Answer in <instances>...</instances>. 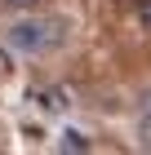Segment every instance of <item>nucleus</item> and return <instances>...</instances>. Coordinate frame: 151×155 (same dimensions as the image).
<instances>
[{"mask_svg": "<svg viewBox=\"0 0 151 155\" xmlns=\"http://www.w3.org/2000/svg\"><path fill=\"white\" fill-rule=\"evenodd\" d=\"M138 22L151 31V0H142V5H138Z\"/></svg>", "mask_w": 151, "mask_h": 155, "instance_id": "nucleus-5", "label": "nucleus"}, {"mask_svg": "<svg viewBox=\"0 0 151 155\" xmlns=\"http://www.w3.org/2000/svg\"><path fill=\"white\" fill-rule=\"evenodd\" d=\"M62 40L58 22H49V18H18V22L5 31V45L18 53V58H40L49 49Z\"/></svg>", "mask_w": 151, "mask_h": 155, "instance_id": "nucleus-1", "label": "nucleus"}, {"mask_svg": "<svg viewBox=\"0 0 151 155\" xmlns=\"http://www.w3.org/2000/svg\"><path fill=\"white\" fill-rule=\"evenodd\" d=\"M138 137L142 146H151V84L138 93Z\"/></svg>", "mask_w": 151, "mask_h": 155, "instance_id": "nucleus-2", "label": "nucleus"}, {"mask_svg": "<svg viewBox=\"0 0 151 155\" xmlns=\"http://www.w3.org/2000/svg\"><path fill=\"white\" fill-rule=\"evenodd\" d=\"M58 146H62V151H80V155H84V151H89V137H84L80 129H62V133H58Z\"/></svg>", "mask_w": 151, "mask_h": 155, "instance_id": "nucleus-3", "label": "nucleus"}, {"mask_svg": "<svg viewBox=\"0 0 151 155\" xmlns=\"http://www.w3.org/2000/svg\"><path fill=\"white\" fill-rule=\"evenodd\" d=\"M40 0H0V9H36Z\"/></svg>", "mask_w": 151, "mask_h": 155, "instance_id": "nucleus-4", "label": "nucleus"}]
</instances>
